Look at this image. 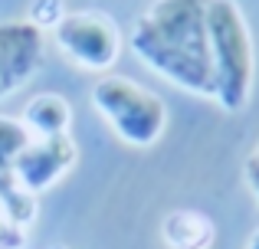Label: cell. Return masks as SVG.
<instances>
[{
	"label": "cell",
	"mask_w": 259,
	"mask_h": 249,
	"mask_svg": "<svg viewBox=\"0 0 259 249\" xmlns=\"http://www.w3.org/2000/svg\"><path fill=\"white\" fill-rule=\"evenodd\" d=\"M20 122L33 138H50V134H69L72 125V105L59 92H39L20 112Z\"/></svg>",
	"instance_id": "obj_7"
},
{
	"label": "cell",
	"mask_w": 259,
	"mask_h": 249,
	"mask_svg": "<svg viewBox=\"0 0 259 249\" xmlns=\"http://www.w3.org/2000/svg\"><path fill=\"white\" fill-rule=\"evenodd\" d=\"M207 36L213 66V102L223 112H240L253 92L256 53L249 23L236 0H207Z\"/></svg>",
	"instance_id": "obj_2"
},
{
	"label": "cell",
	"mask_w": 259,
	"mask_h": 249,
	"mask_svg": "<svg viewBox=\"0 0 259 249\" xmlns=\"http://www.w3.org/2000/svg\"><path fill=\"white\" fill-rule=\"evenodd\" d=\"M132 53L177 89L213 98L207 0H151L128 33Z\"/></svg>",
	"instance_id": "obj_1"
},
{
	"label": "cell",
	"mask_w": 259,
	"mask_h": 249,
	"mask_svg": "<svg viewBox=\"0 0 259 249\" xmlns=\"http://www.w3.org/2000/svg\"><path fill=\"white\" fill-rule=\"evenodd\" d=\"M167 249H210L213 243V223L197 210H174L161 226Z\"/></svg>",
	"instance_id": "obj_9"
},
{
	"label": "cell",
	"mask_w": 259,
	"mask_h": 249,
	"mask_svg": "<svg viewBox=\"0 0 259 249\" xmlns=\"http://www.w3.org/2000/svg\"><path fill=\"white\" fill-rule=\"evenodd\" d=\"M92 105L115 138L132 147H151L167 128V105L161 95L128 76H99L92 85Z\"/></svg>",
	"instance_id": "obj_3"
},
{
	"label": "cell",
	"mask_w": 259,
	"mask_h": 249,
	"mask_svg": "<svg viewBox=\"0 0 259 249\" xmlns=\"http://www.w3.org/2000/svg\"><path fill=\"white\" fill-rule=\"evenodd\" d=\"M56 49L72 66L105 76L121 53V33L102 10H66V17L50 30Z\"/></svg>",
	"instance_id": "obj_4"
},
{
	"label": "cell",
	"mask_w": 259,
	"mask_h": 249,
	"mask_svg": "<svg viewBox=\"0 0 259 249\" xmlns=\"http://www.w3.org/2000/svg\"><path fill=\"white\" fill-rule=\"evenodd\" d=\"M33 134L26 131V125L13 115H0V197H13L23 187L13 177V164H17L20 151L30 144Z\"/></svg>",
	"instance_id": "obj_10"
},
{
	"label": "cell",
	"mask_w": 259,
	"mask_h": 249,
	"mask_svg": "<svg viewBox=\"0 0 259 249\" xmlns=\"http://www.w3.org/2000/svg\"><path fill=\"white\" fill-rule=\"evenodd\" d=\"M46 59V33L30 20L0 23V102L20 92Z\"/></svg>",
	"instance_id": "obj_5"
},
{
	"label": "cell",
	"mask_w": 259,
	"mask_h": 249,
	"mask_svg": "<svg viewBox=\"0 0 259 249\" xmlns=\"http://www.w3.org/2000/svg\"><path fill=\"white\" fill-rule=\"evenodd\" d=\"M79 161V144L72 134H50V138H30L13 164V177L26 193H43L66 177Z\"/></svg>",
	"instance_id": "obj_6"
},
{
	"label": "cell",
	"mask_w": 259,
	"mask_h": 249,
	"mask_svg": "<svg viewBox=\"0 0 259 249\" xmlns=\"http://www.w3.org/2000/svg\"><path fill=\"white\" fill-rule=\"evenodd\" d=\"M66 17V10H63V0H33V7H30V23H36L43 33H50L53 26L59 23V20Z\"/></svg>",
	"instance_id": "obj_11"
},
{
	"label": "cell",
	"mask_w": 259,
	"mask_h": 249,
	"mask_svg": "<svg viewBox=\"0 0 259 249\" xmlns=\"http://www.w3.org/2000/svg\"><path fill=\"white\" fill-rule=\"evenodd\" d=\"M246 249H259V230L249 236V243H246Z\"/></svg>",
	"instance_id": "obj_13"
},
{
	"label": "cell",
	"mask_w": 259,
	"mask_h": 249,
	"mask_svg": "<svg viewBox=\"0 0 259 249\" xmlns=\"http://www.w3.org/2000/svg\"><path fill=\"white\" fill-rule=\"evenodd\" d=\"M246 184H249V193H253L256 204H259V141L246 158Z\"/></svg>",
	"instance_id": "obj_12"
},
{
	"label": "cell",
	"mask_w": 259,
	"mask_h": 249,
	"mask_svg": "<svg viewBox=\"0 0 259 249\" xmlns=\"http://www.w3.org/2000/svg\"><path fill=\"white\" fill-rule=\"evenodd\" d=\"M33 220H36L33 193L17 190L13 197H0V249H23Z\"/></svg>",
	"instance_id": "obj_8"
},
{
	"label": "cell",
	"mask_w": 259,
	"mask_h": 249,
	"mask_svg": "<svg viewBox=\"0 0 259 249\" xmlns=\"http://www.w3.org/2000/svg\"><path fill=\"white\" fill-rule=\"evenodd\" d=\"M50 249H66V246H50Z\"/></svg>",
	"instance_id": "obj_14"
}]
</instances>
